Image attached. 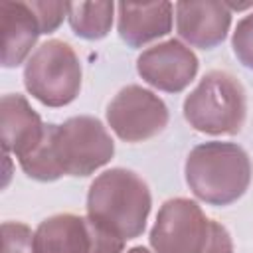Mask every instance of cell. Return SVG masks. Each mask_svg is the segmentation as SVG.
<instances>
[{
  "instance_id": "obj_1",
  "label": "cell",
  "mask_w": 253,
  "mask_h": 253,
  "mask_svg": "<svg viewBox=\"0 0 253 253\" xmlns=\"http://www.w3.org/2000/svg\"><path fill=\"white\" fill-rule=\"evenodd\" d=\"M115 142L105 125L91 115L69 117L61 125L47 123L42 142L20 162L24 174L38 182L61 176L85 178L111 162Z\"/></svg>"
},
{
  "instance_id": "obj_2",
  "label": "cell",
  "mask_w": 253,
  "mask_h": 253,
  "mask_svg": "<svg viewBox=\"0 0 253 253\" xmlns=\"http://www.w3.org/2000/svg\"><path fill=\"white\" fill-rule=\"evenodd\" d=\"M150 208L148 184L126 168L101 172L87 192V215L125 241L144 233Z\"/></svg>"
},
{
  "instance_id": "obj_3",
  "label": "cell",
  "mask_w": 253,
  "mask_h": 253,
  "mask_svg": "<svg viewBox=\"0 0 253 253\" xmlns=\"http://www.w3.org/2000/svg\"><path fill=\"white\" fill-rule=\"evenodd\" d=\"M192 194L210 206L237 202L251 182L249 154L235 142L210 140L194 146L184 164Z\"/></svg>"
},
{
  "instance_id": "obj_4",
  "label": "cell",
  "mask_w": 253,
  "mask_h": 253,
  "mask_svg": "<svg viewBox=\"0 0 253 253\" xmlns=\"http://www.w3.org/2000/svg\"><path fill=\"white\" fill-rule=\"evenodd\" d=\"M148 239L154 253H233L227 227L208 217L190 198L166 200Z\"/></svg>"
},
{
  "instance_id": "obj_5",
  "label": "cell",
  "mask_w": 253,
  "mask_h": 253,
  "mask_svg": "<svg viewBox=\"0 0 253 253\" xmlns=\"http://www.w3.org/2000/svg\"><path fill=\"white\" fill-rule=\"evenodd\" d=\"M186 123L204 134H237L247 119L241 81L223 69L208 71L182 105Z\"/></svg>"
},
{
  "instance_id": "obj_6",
  "label": "cell",
  "mask_w": 253,
  "mask_h": 253,
  "mask_svg": "<svg viewBox=\"0 0 253 253\" xmlns=\"http://www.w3.org/2000/svg\"><path fill=\"white\" fill-rule=\"evenodd\" d=\"M81 61L63 40L43 42L24 65L26 91L45 107L59 109L73 103L81 91Z\"/></svg>"
},
{
  "instance_id": "obj_7",
  "label": "cell",
  "mask_w": 253,
  "mask_h": 253,
  "mask_svg": "<svg viewBox=\"0 0 253 253\" xmlns=\"http://www.w3.org/2000/svg\"><path fill=\"white\" fill-rule=\"evenodd\" d=\"M36 253H123L125 239L89 215L55 213L45 217L34 237Z\"/></svg>"
},
{
  "instance_id": "obj_8",
  "label": "cell",
  "mask_w": 253,
  "mask_h": 253,
  "mask_svg": "<svg viewBox=\"0 0 253 253\" xmlns=\"http://www.w3.org/2000/svg\"><path fill=\"white\" fill-rule=\"evenodd\" d=\"M168 119L166 103L140 85L123 87L107 105V123L125 142H144L160 134Z\"/></svg>"
},
{
  "instance_id": "obj_9",
  "label": "cell",
  "mask_w": 253,
  "mask_h": 253,
  "mask_svg": "<svg viewBox=\"0 0 253 253\" xmlns=\"http://www.w3.org/2000/svg\"><path fill=\"white\" fill-rule=\"evenodd\" d=\"M196 53L180 40H166L146 47L136 59V71L144 83L164 93H182L198 75Z\"/></svg>"
},
{
  "instance_id": "obj_10",
  "label": "cell",
  "mask_w": 253,
  "mask_h": 253,
  "mask_svg": "<svg viewBox=\"0 0 253 253\" xmlns=\"http://www.w3.org/2000/svg\"><path fill=\"white\" fill-rule=\"evenodd\" d=\"M176 32L192 47L211 49L219 45L231 26V10L219 0L176 2Z\"/></svg>"
},
{
  "instance_id": "obj_11",
  "label": "cell",
  "mask_w": 253,
  "mask_h": 253,
  "mask_svg": "<svg viewBox=\"0 0 253 253\" xmlns=\"http://www.w3.org/2000/svg\"><path fill=\"white\" fill-rule=\"evenodd\" d=\"M0 125L4 152L16 154L18 160L28 156L40 142L45 123L20 93H6L0 101Z\"/></svg>"
},
{
  "instance_id": "obj_12",
  "label": "cell",
  "mask_w": 253,
  "mask_h": 253,
  "mask_svg": "<svg viewBox=\"0 0 253 253\" xmlns=\"http://www.w3.org/2000/svg\"><path fill=\"white\" fill-rule=\"evenodd\" d=\"M0 26H2V67H18L28 61L32 47L42 36L40 22L30 2H0Z\"/></svg>"
},
{
  "instance_id": "obj_13",
  "label": "cell",
  "mask_w": 253,
  "mask_h": 253,
  "mask_svg": "<svg viewBox=\"0 0 253 253\" xmlns=\"http://www.w3.org/2000/svg\"><path fill=\"white\" fill-rule=\"evenodd\" d=\"M172 2L117 4V30L121 40L128 47H142L158 38H164L172 30Z\"/></svg>"
},
{
  "instance_id": "obj_14",
  "label": "cell",
  "mask_w": 253,
  "mask_h": 253,
  "mask_svg": "<svg viewBox=\"0 0 253 253\" xmlns=\"http://www.w3.org/2000/svg\"><path fill=\"white\" fill-rule=\"evenodd\" d=\"M113 2H71L67 4V20L77 38L97 42L107 38L113 26Z\"/></svg>"
},
{
  "instance_id": "obj_15",
  "label": "cell",
  "mask_w": 253,
  "mask_h": 253,
  "mask_svg": "<svg viewBox=\"0 0 253 253\" xmlns=\"http://www.w3.org/2000/svg\"><path fill=\"white\" fill-rule=\"evenodd\" d=\"M36 231L22 221L2 223V253H36Z\"/></svg>"
},
{
  "instance_id": "obj_16",
  "label": "cell",
  "mask_w": 253,
  "mask_h": 253,
  "mask_svg": "<svg viewBox=\"0 0 253 253\" xmlns=\"http://www.w3.org/2000/svg\"><path fill=\"white\" fill-rule=\"evenodd\" d=\"M231 47L239 63L247 69H253V12L237 22L231 36Z\"/></svg>"
},
{
  "instance_id": "obj_17",
  "label": "cell",
  "mask_w": 253,
  "mask_h": 253,
  "mask_svg": "<svg viewBox=\"0 0 253 253\" xmlns=\"http://www.w3.org/2000/svg\"><path fill=\"white\" fill-rule=\"evenodd\" d=\"M30 6L40 22L42 34L55 32L67 16V2H30Z\"/></svg>"
},
{
  "instance_id": "obj_18",
  "label": "cell",
  "mask_w": 253,
  "mask_h": 253,
  "mask_svg": "<svg viewBox=\"0 0 253 253\" xmlns=\"http://www.w3.org/2000/svg\"><path fill=\"white\" fill-rule=\"evenodd\" d=\"M126 253H150V249H146V247H142V245H136V247H130Z\"/></svg>"
}]
</instances>
